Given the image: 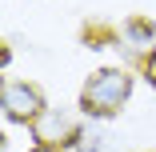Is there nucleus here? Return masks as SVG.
Wrapping results in <instances>:
<instances>
[{
  "label": "nucleus",
  "instance_id": "f257e3e1",
  "mask_svg": "<svg viewBox=\"0 0 156 152\" xmlns=\"http://www.w3.org/2000/svg\"><path fill=\"white\" fill-rule=\"evenodd\" d=\"M128 96H132V72L128 68H100L80 88V108H84V116L104 120V116H116Z\"/></svg>",
  "mask_w": 156,
  "mask_h": 152
},
{
  "label": "nucleus",
  "instance_id": "f03ea898",
  "mask_svg": "<svg viewBox=\"0 0 156 152\" xmlns=\"http://www.w3.org/2000/svg\"><path fill=\"white\" fill-rule=\"evenodd\" d=\"M0 108H4V120L36 124V116L44 112V96H40V88L24 84V80H8L4 92H0Z\"/></svg>",
  "mask_w": 156,
  "mask_h": 152
},
{
  "label": "nucleus",
  "instance_id": "7ed1b4c3",
  "mask_svg": "<svg viewBox=\"0 0 156 152\" xmlns=\"http://www.w3.org/2000/svg\"><path fill=\"white\" fill-rule=\"evenodd\" d=\"M32 132H36V144H44V148H68L72 140H80V124L68 112H56V108H44L36 116Z\"/></svg>",
  "mask_w": 156,
  "mask_h": 152
},
{
  "label": "nucleus",
  "instance_id": "20e7f679",
  "mask_svg": "<svg viewBox=\"0 0 156 152\" xmlns=\"http://www.w3.org/2000/svg\"><path fill=\"white\" fill-rule=\"evenodd\" d=\"M120 44H128L132 52H148L156 44V28L148 20H128V24L120 28Z\"/></svg>",
  "mask_w": 156,
  "mask_h": 152
},
{
  "label": "nucleus",
  "instance_id": "39448f33",
  "mask_svg": "<svg viewBox=\"0 0 156 152\" xmlns=\"http://www.w3.org/2000/svg\"><path fill=\"white\" fill-rule=\"evenodd\" d=\"M144 76H148V84H152V88H156V52H152V56H148V64H144Z\"/></svg>",
  "mask_w": 156,
  "mask_h": 152
},
{
  "label": "nucleus",
  "instance_id": "423d86ee",
  "mask_svg": "<svg viewBox=\"0 0 156 152\" xmlns=\"http://www.w3.org/2000/svg\"><path fill=\"white\" fill-rule=\"evenodd\" d=\"M32 152H60V148H44V144H36V148H32Z\"/></svg>",
  "mask_w": 156,
  "mask_h": 152
}]
</instances>
